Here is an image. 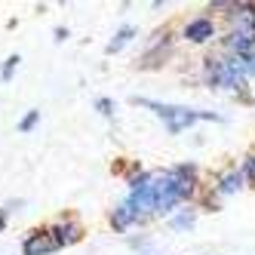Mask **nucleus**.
<instances>
[{"instance_id": "a211bd4d", "label": "nucleus", "mask_w": 255, "mask_h": 255, "mask_svg": "<svg viewBox=\"0 0 255 255\" xmlns=\"http://www.w3.org/2000/svg\"><path fill=\"white\" fill-rule=\"evenodd\" d=\"M3 228H6V212L0 209V231H3Z\"/></svg>"}, {"instance_id": "423d86ee", "label": "nucleus", "mask_w": 255, "mask_h": 255, "mask_svg": "<svg viewBox=\"0 0 255 255\" xmlns=\"http://www.w3.org/2000/svg\"><path fill=\"white\" fill-rule=\"evenodd\" d=\"M181 34H185V40H191V43H206V40L215 37V25H212L209 15H200V19H191Z\"/></svg>"}, {"instance_id": "ddd939ff", "label": "nucleus", "mask_w": 255, "mask_h": 255, "mask_svg": "<svg viewBox=\"0 0 255 255\" xmlns=\"http://www.w3.org/2000/svg\"><path fill=\"white\" fill-rule=\"evenodd\" d=\"M19 56H9L6 62H3V68H0V80H3V83H9L12 80V74H15V68H19Z\"/></svg>"}, {"instance_id": "4468645a", "label": "nucleus", "mask_w": 255, "mask_h": 255, "mask_svg": "<svg viewBox=\"0 0 255 255\" xmlns=\"http://www.w3.org/2000/svg\"><path fill=\"white\" fill-rule=\"evenodd\" d=\"M37 120H40V111H28L22 117V123H19V132H31L34 126H37Z\"/></svg>"}, {"instance_id": "f8f14e48", "label": "nucleus", "mask_w": 255, "mask_h": 255, "mask_svg": "<svg viewBox=\"0 0 255 255\" xmlns=\"http://www.w3.org/2000/svg\"><path fill=\"white\" fill-rule=\"evenodd\" d=\"M135 34H138V31H135L132 25H123V28H117V34L111 37V43L105 46V52H108V56H114V52H120L126 43H129V40L135 37Z\"/></svg>"}, {"instance_id": "dca6fc26", "label": "nucleus", "mask_w": 255, "mask_h": 255, "mask_svg": "<svg viewBox=\"0 0 255 255\" xmlns=\"http://www.w3.org/2000/svg\"><path fill=\"white\" fill-rule=\"evenodd\" d=\"M240 169H243V175H246V178H252V181H255V154H249V157H246V163H243Z\"/></svg>"}, {"instance_id": "20e7f679", "label": "nucleus", "mask_w": 255, "mask_h": 255, "mask_svg": "<svg viewBox=\"0 0 255 255\" xmlns=\"http://www.w3.org/2000/svg\"><path fill=\"white\" fill-rule=\"evenodd\" d=\"M228 19H231V31L255 37V3H234Z\"/></svg>"}, {"instance_id": "7ed1b4c3", "label": "nucleus", "mask_w": 255, "mask_h": 255, "mask_svg": "<svg viewBox=\"0 0 255 255\" xmlns=\"http://www.w3.org/2000/svg\"><path fill=\"white\" fill-rule=\"evenodd\" d=\"M135 105H141V108H151V111L163 120V126H166V132H172V135H178V132H185V129H191L194 123H200V120H222L218 114H212V111H197V108H185V105H166V102H154V99H132Z\"/></svg>"}, {"instance_id": "2eb2a0df", "label": "nucleus", "mask_w": 255, "mask_h": 255, "mask_svg": "<svg viewBox=\"0 0 255 255\" xmlns=\"http://www.w3.org/2000/svg\"><path fill=\"white\" fill-rule=\"evenodd\" d=\"M96 111L102 117H114V102L111 99H96Z\"/></svg>"}, {"instance_id": "9b49d317", "label": "nucleus", "mask_w": 255, "mask_h": 255, "mask_svg": "<svg viewBox=\"0 0 255 255\" xmlns=\"http://www.w3.org/2000/svg\"><path fill=\"white\" fill-rule=\"evenodd\" d=\"M194 222H197V209H191V206H185V209H178V212L169 215V228L172 231H191Z\"/></svg>"}, {"instance_id": "f257e3e1", "label": "nucleus", "mask_w": 255, "mask_h": 255, "mask_svg": "<svg viewBox=\"0 0 255 255\" xmlns=\"http://www.w3.org/2000/svg\"><path fill=\"white\" fill-rule=\"evenodd\" d=\"M197 191V166L178 163L163 172H154V197H157V215H172L178 206H185Z\"/></svg>"}, {"instance_id": "f03ea898", "label": "nucleus", "mask_w": 255, "mask_h": 255, "mask_svg": "<svg viewBox=\"0 0 255 255\" xmlns=\"http://www.w3.org/2000/svg\"><path fill=\"white\" fill-rule=\"evenodd\" d=\"M203 80L212 89H231V93H243L249 74L240 56H209L203 59Z\"/></svg>"}, {"instance_id": "1a4fd4ad", "label": "nucleus", "mask_w": 255, "mask_h": 255, "mask_svg": "<svg viewBox=\"0 0 255 255\" xmlns=\"http://www.w3.org/2000/svg\"><path fill=\"white\" fill-rule=\"evenodd\" d=\"M169 56V37H166V34H163V37L148 49V52H144V56H141V62H138V68H157L163 59H166Z\"/></svg>"}, {"instance_id": "0eeeda50", "label": "nucleus", "mask_w": 255, "mask_h": 255, "mask_svg": "<svg viewBox=\"0 0 255 255\" xmlns=\"http://www.w3.org/2000/svg\"><path fill=\"white\" fill-rule=\"evenodd\" d=\"M243 181H246L243 169H228V172L218 175V181L212 185V194L215 197H231V194H237V191L243 188Z\"/></svg>"}, {"instance_id": "f3484780", "label": "nucleus", "mask_w": 255, "mask_h": 255, "mask_svg": "<svg viewBox=\"0 0 255 255\" xmlns=\"http://www.w3.org/2000/svg\"><path fill=\"white\" fill-rule=\"evenodd\" d=\"M243 65H246V74H249V80H252V77H255V49L243 59Z\"/></svg>"}, {"instance_id": "39448f33", "label": "nucleus", "mask_w": 255, "mask_h": 255, "mask_svg": "<svg viewBox=\"0 0 255 255\" xmlns=\"http://www.w3.org/2000/svg\"><path fill=\"white\" fill-rule=\"evenodd\" d=\"M56 249H62V246H59V240H56V234H52V231H34V234H28V240L22 246L25 255H49V252H56Z\"/></svg>"}, {"instance_id": "9d476101", "label": "nucleus", "mask_w": 255, "mask_h": 255, "mask_svg": "<svg viewBox=\"0 0 255 255\" xmlns=\"http://www.w3.org/2000/svg\"><path fill=\"white\" fill-rule=\"evenodd\" d=\"M52 234H56L59 246H71V243H77L80 237H83V231H80L77 222H62L59 228H52Z\"/></svg>"}, {"instance_id": "6e6552de", "label": "nucleus", "mask_w": 255, "mask_h": 255, "mask_svg": "<svg viewBox=\"0 0 255 255\" xmlns=\"http://www.w3.org/2000/svg\"><path fill=\"white\" fill-rule=\"evenodd\" d=\"M111 225H114V231H129L132 225H141V222H138L135 209H132L129 203H126V200H120L117 209L111 212Z\"/></svg>"}]
</instances>
